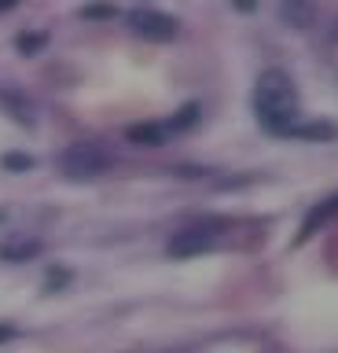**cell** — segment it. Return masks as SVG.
I'll return each mask as SVG.
<instances>
[{"instance_id": "cell-12", "label": "cell", "mask_w": 338, "mask_h": 353, "mask_svg": "<svg viewBox=\"0 0 338 353\" xmlns=\"http://www.w3.org/2000/svg\"><path fill=\"white\" fill-rule=\"evenodd\" d=\"M45 44H48V33H19L15 37V48H19V55H26V59H34L37 52H45Z\"/></svg>"}, {"instance_id": "cell-15", "label": "cell", "mask_w": 338, "mask_h": 353, "mask_svg": "<svg viewBox=\"0 0 338 353\" xmlns=\"http://www.w3.org/2000/svg\"><path fill=\"white\" fill-rule=\"evenodd\" d=\"M118 8L114 4H85L81 8V19H114Z\"/></svg>"}, {"instance_id": "cell-14", "label": "cell", "mask_w": 338, "mask_h": 353, "mask_svg": "<svg viewBox=\"0 0 338 353\" xmlns=\"http://www.w3.org/2000/svg\"><path fill=\"white\" fill-rule=\"evenodd\" d=\"M0 165H4L8 173H26V170H34V159L23 151H8L4 159H0Z\"/></svg>"}, {"instance_id": "cell-10", "label": "cell", "mask_w": 338, "mask_h": 353, "mask_svg": "<svg viewBox=\"0 0 338 353\" xmlns=\"http://www.w3.org/2000/svg\"><path fill=\"white\" fill-rule=\"evenodd\" d=\"M37 254H41V243H37V239H12V243H0V261H8V265L34 261Z\"/></svg>"}, {"instance_id": "cell-13", "label": "cell", "mask_w": 338, "mask_h": 353, "mask_svg": "<svg viewBox=\"0 0 338 353\" xmlns=\"http://www.w3.org/2000/svg\"><path fill=\"white\" fill-rule=\"evenodd\" d=\"M70 283V269H63V265H52L48 276H45V294H56L63 287Z\"/></svg>"}, {"instance_id": "cell-3", "label": "cell", "mask_w": 338, "mask_h": 353, "mask_svg": "<svg viewBox=\"0 0 338 353\" xmlns=\"http://www.w3.org/2000/svg\"><path fill=\"white\" fill-rule=\"evenodd\" d=\"M129 30L136 33V37H147V41H173L180 33V22L166 15V11H155V8H136L125 15Z\"/></svg>"}, {"instance_id": "cell-6", "label": "cell", "mask_w": 338, "mask_h": 353, "mask_svg": "<svg viewBox=\"0 0 338 353\" xmlns=\"http://www.w3.org/2000/svg\"><path fill=\"white\" fill-rule=\"evenodd\" d=\"M283 137H298V140H313V143H331V140H338V125H335V121H305V125L294 121Z\"/></svg>"}, {"instance_id": "cell-11", "label": "cell", "mask_w": 338, "mask_h": 353, "mask_svg": "<svg viewBox=\"0 0 338 353\" xmlns=\"http://www.w3.org/2000/svg\"><path fill=\"white\" fill-rule=\"evenodd\" d=\"M199 118H202V107H199V103H184L177 114L166 121V132H184V129H191Z\"/></svg>"}, {"instance_id": "cell-4", "label": "cell", "mask_w": 338, "mask_h": 353, "mask_svg": "<svg viewBox=\"0 0 338 353\" xmlns=\"http://www.w3.org/2000/svg\"><path fill=\"white\" fill-rule=\"evenodd\" d=\"M210 247H213V232L195 225V228H184V232H177V236H169L166 254L169 258H195V254H206Z\"/></svg>"}, {"instance_id": "cell-5", "label": "cell", "mask_w": 338, "mask_h": 353, "mask_svg": "<svg viewBox=\"0 0 338 353\" xmlns=\"http://www.w3.org/2000/svg\"><path fill=\"white\" fill-rule=\"evenodd\" d=\"M0 107L12 114L19 125H26V129H34V121H37V110L34 103L23 96V92H15V88H0Z\"/></svg>"}, {"instance_id": "cell-16", "label": "cell", "mask_w": 338, "mask_h": 353, "mask_svg": "<svg viewBox=\"0 0 338 353\" xmlns=\"http://www.w3.org/2000/svg\"><path fill=\"white\" fill-rule=\"evenodd\" d=\"M232 8H239L243 15H250V11H257V0H232Z\"/></svg>"}, {"instance_id": "cell-8", "label": "cell", "mask_w": 338, "mask_h": 353, "mask_svg": "<svg viewBox=\"0 0 338 353\" xmlns=\"http://www.w3.org/2000/svg\"><path fill=\"white\" fill-rule=\"evenodd\" d=\"M125 140L136 148H162L166 143V125H151V121H136L125 129Z\"/></svg>"}, {"instance_id": "cell-9", "label": "cell", "mask_w": 338, "mask_h": 353, "mask_svg": "<svg viewBox=\"0 0 338 353\" xmlns=\"http://www.w3.org/2000/svg\"><path fill=\"white\" fill-rule=\"evenodd\" d=\"M279 19L291 22V30H309L313 26V0H283Z\"/></svg>"}, {"instance_id": "cell-2", "label": "cell", "mask_w": 338, "mask_h": 353, "mask_svg": "<svg viewBox=\"0 0 338 353\" xmlns=\"http://www.w3.org/2000/svg\"><path fill=\"white\" fill-rule=\"evenodd\" d=\"M107 170H111V154L100 143H70L59 154V173L67 181H92V176H100Z\"/></svg>"}, {"instance_id": "cell-18", "label": "cell", "mask_w": 338, "mask_h": 353, "mask_svg": "<svg viewBox=\"0 0 338 353\" xmlns=\"http://www.w3.org/2000/svg\"><path fill=\"white\" fill-rule=\"evenodd\" d=\"M15 4H19V0H0V11H12Z\"/></svg>"}, {"instance_id": "cell-17", "label": "cell", "mask_w": 338, "mask_h": 353, "mask_svg": "<svg viewBox=\"0 0 338 353\" xmlns=\"http://www.w3.org/2000/svg\"><path fill=\"white\" fill-rule=\"evenodd\" d=\"M15 339V327H8V324H0V342H12Z\"/></svg>"}, {"instance_id": "cell-1", "label": "cell", "mask_w": 338, "mask_h": 353, "mask_svg": "<svg viewBox=\"0 0 338 353\" xmlns=\"http://www.w3.org/2000/svg\"><path fill=\"white\" fill-rule=\"evenodd\" d=\"M254 114L268 132H287L298 121V88L287 70H265L254 85Z\"/></svg>"}, {"instance_id": "cell-7", "label": "cell", "mask_w": 338, "mask_h": 353, "mask_svg": "<svg viewBox=\"0 0 338 353\" xmlns=\"http://www.w3.org/2000/svg\"><path fill=\"white\" fill-rule=\"evenodd\" d=\"M331 217H338V192H335L331 199H324L320 206H313V210H309V217H305V225L298 228V243H305V239H309L316 228H324Z\"/></svg>"}, {"instance_id": "cell-19", "label": "cell", "mask_w": 338, "mask_h": 353, "mask_svg": "<svg viewBox=\"0 0 338 353\" xmlns=\"http://www.w3.org/2000/svg\"><path fill=\"white\" fill-rule=\"evenodd\" d=\"M335 41H338V22H335Z\"/></svg>"}]
</instances>
